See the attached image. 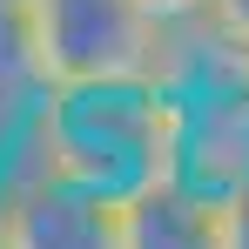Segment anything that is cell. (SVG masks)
I'll return each instance as SVG.
<instances>
[{
	"label": "cell",
	"mask_w": 249,
	"mask_h": 249,
	"mask_svg": "<svg viewBox=\"0 0 249 249\" xmlns=\"http://www.w3.org/2000/svg\"><path fill=\"white\" fill-rule=\"evenodd\" d=\"M209 20H215V34H229V41L249 54V0H215V14H209Z\"/></svg>",
	"instance_id": "ba28073f"
},
{
	"label": "cell",
	"mask_w": 249,
	"mask_h": 249,
	"mask_svg": "<svg viewBox=\"0 0 249 249\" xmlns=\"http://www.w3.org/2000/svg\"><path fill=\"white\" fill-rule=\"evenodd\" d=\"M0 243L7 249H122V202L68 182L54 168H20L0 182Z\"/></svg>",
	"instance_id": "3957f363"
},
{
	"label": "cell",
	"mask_w": 249,
	"mask_h": 249,
	"mask_svg": "<svg viewBox=\"0 0 249 249\" xmlns=\"http://www.w3.org/2000/svg\"><path fill=\"white\" fill-rule=\"evenodd\" d=\"M122 249H222V202L175 175H155L122 196Z\"/></svg>",
	"instance_id": "277c9868"
},
{
	"label": "cell",
	"mask_w": 249,
	"mask_h": 249,
	"mask_svg": "<svg viewBox=\"0 0 249 249\" xmlns=\"http://www.w3.org/2000/svg\"><path fill=\"white\" fill-rule=\"evenodd\" d=\"M41 101H47V68H41L34 0H0V135H14Z\"/></svg>",
	"instance_id": "5b68a950"
},
{
	"label": "cell",
	"mask_w": 249,
	"mask_h": 249,
	"mask_svg": "<svg viewBox=\"0 0 249 249\" xmlns=\"http://www.w3.org/2000/svg\"><path fill=\"white\" fill-rule=\"evenodd\" d=\"M47 88L101 81H162L168 34L142 14V0H34Z\"/></svg>",
	"instance_id": "7a4b0ae2"
},
{
	"label": "cell",
	"mask_w": 249,
	"mask_h": 249,
	"mask_svg": "<svg viewBox=\"0 0 249 249\" xmlns=\"http://www.w3.org/2000/svg\"><path fill=\"white\" fill-rule=\"evenodd\" d=\"M54 168L101 196H135L168 175V94L162 81H101V88H47L14 142V168Z\"/></svg>",
	"instance_id": "6da1fadb"
},
{
	"label": "cell",
	"mask_w": 249,
	"mask_h": 249,
	"mask_svg": "<svg viewBox=\"0 0 249 249\" xmlns=\"http://www.w3.org/2000/svg\"><path fill=\"white\" fill-rule=\"evenodd\" d=\"M0 249H7V243H0Z\"/></svg>",
	"instance_id": "9c48e42d"
},
{
	"label": "cell",
	"mask_w": 249,
	"mask_h": 249,
	"mask_svg": "<svg viewBox=\"0 0 249 249\" xmlns=\"http://www.w3.org/2000/svg\"><path fill=\"white\" fill-rule=\"evenodd\" d=\"M222 249H249V175L222 196Z\"/></svg>",
	"instance_id": "52a82bcc"
},
{
	"label": "cell",
	"mask_w": 249,
	"mask_h": 249,
	"mask_svg": "<svg viewBox=\"0 0 249 249\" xmlns=\"http://www.w3.org/2000/svg\"><path fill=\"white\" fill-rule=\"evenodd\" d=\"M142 14L162 34H189V27H202L209 14H215V0H142Z\"/></svg>",
	"instance_id": "8992f818"
}]
</instances>
